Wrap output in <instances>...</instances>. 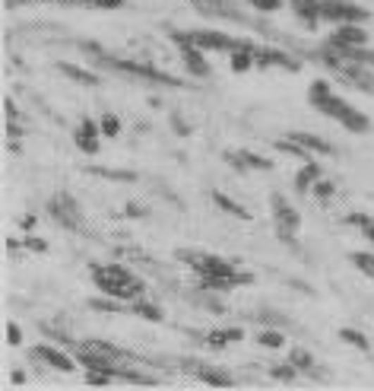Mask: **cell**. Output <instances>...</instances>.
<instances>
[{
	"instance_id": "1",
	"label": "cell",
	"mask_w": 374,
	"mask_h": 391,
	"mask_svg": "<svg viewBox=\"0 0 374 391\" xmlns=\"http://www.w3.org/2000/svg\"><path fill=\"white\" fill-rule=\"evenodd\" d=\"M177 258L194 267V274L200 277V287L209 289V293H228V289H235V287L254 283V274L238 270L235 261H228V258L209 255V251H190V248H181Z\"/></svg>"
},
{
	"instance_id": "2",
	"label": "cell",
	"mask_w": 374,
	"mask_h": 391,
	"mask_svg": "<svg viewBox=\"0 0 374 391\" xmlns=\"http://www.w3.org/2000/svg\"><path fill=\"white\" fill-rule=\"evenodd\" d=\"M171 42L175 45H194L200 48V52H238V48H244L247 42L244 39H232V35L225 32H216V29H190V32H181V29H171Z\"/></svg>"
},
{
	"instance_id": "3",
	"label": "cell",
	"mask_w": 374,
	"mask_h": 391,
	"mask_svg": "<svg viewBox=\"0 0 374 391\" xmlns=\"http://www.w3.org/2000/svg\"><path fill=\"white\" fill-rule=\"evenodd\" d=\"M92 274V283L99 287L101 296H114L120 302H137L146 296V283L139 277H111L101 274V270H89Z\"/></svg>"
},
{
	"instance_id": "4",
	"label": "cell",
	"mask_w": 374,
	"mask_h": 391,
	"mask_svg": "<svg viewBox=\"0 0 374 391\" xmlns=\"http://www.w3.org/2000/svg\"><path fill=\"white\" fill-rule=\"evenodd\" d=\"M105 67H111V71H120L127 73V77H139V80H149V83H162V86H171V90H184V80L171 77V73H162L156 71V67L149 64V61H124V58H99Z\"/></svg>"
},
{
	"instance_id": "5",
	"label": "cell",
	"mask_w": 374,
	"mask_h": 391,
	"mask_svg": "<svg viewBox=\"0 0 374 391\" xmlns=\"http://www.w3.org/2000/svg\"><path fill=\"white\" fill-rule=\"evenodd\" d=\"M48 217L54 219L57 226H63L67 232L82 229V207H80V200L67 191H57L54 198L48 200Z\"/></svg>"
},
{
	"instance_id": "6",
	"label": "cell",
	"mask_w": 374,
	"mask_h": 391,
	"mask_svg": "<svg viewBox=\"0 0 374 391\" xmlns=\"http://www.w3.org/2000/svg\"><path fill=\"white\" fill-rule=\"evenodd\" d=\"M371 16V10L359 7L352 0H320V20L342 26V23H365Z\"/></svg>"
},
{
	"instance_id": "7",
	"label": "cell",
	"mask_w": 374,
	"mask_h": 391,
	"mask_svg": "<svg viewBox=\"0 0 374 391\" xmlns=\"http://www.w3.org/2000/svg\"><path fill=\"white\" fill-rule=\"evenodd\" d=\"M270 207H273V219H276V236L282 239V245H292V242H295L298 226H301V217L292 210L289 200H285L282 194H273Z\"/></svg>"
},
{
	"instance_id": "8",
	"label": "cell",
	"mask_w": 374,
	"mask_h": 391,
	"mask_svg": "<svg viewBox=\"0 0 374 391\" xmlns=\"http://www.w3.org/2000/svg\"><path fill=\"white\" fill-rule=\"evenodd\" d=\"M308 102L314 105L320 115H327V118H339V112L346 109V99H339L333 92V86L327 83V80H314V83L308 86Z\"/></svg>"
},
{
	"instance_id": "9",
	"label": "cell",
	"mask_w": 374,
	"mask_h": 391,
	"mask_svg": "<svg viewBox=\"0 0 374 391\" xmlns=\"http://www.w3.org/2000/svg\"><path fill=\"white\" fill-rule=\"evenodd\" d=\"M73 143H76V150L80 153H86V156H95L101 150V124H95L92 118H82L80 124H76V131H73Z\"/></svg>"
},
{
	"instance_id": "10",
	"label": "cell",
	"mask_w": 374,
	"mask_h": 391,
	"mask_svg": "<svg viewBox=\"0 0 374 391\" xmlns=\"http://www.w3.org/2000/svg\"><path fill=\"white\" fill-rule=\"evenodd\" d=\"M225 162L235 169V172H270L273 162L263 160V156L251 153V150H225Z\"/></svg>"
},
{
	"instance_id": "11",
	"label": "cell",
	"mask_w": 374,
	"mask_h": 391,
	"mask_svg": "<svg viewBox=\"0 0 374 391\" xmlns=\"http://www.w3.org/2000/svg\"><path fill=\"white\" fill-rule=\"evenodd\" d=\"M330 45H333V48H359V45H368V32L361 29V23H342V26L333 29V35H330Z\"/></svg>"
},
{
	"instance_id": "12",
	"label": "cell",
	"mask_w": 374,
	"mask_h": 391,
	"mask_svg": "<svg viewBox=\"0 0 374 391\" xmlns=\"http://www.w3.org/2000/svg\"><path fill=\"white\" fill-rule=\"evenodd\" d=\"M32 356L42 359L44 366H51V369H57V372H73L76 363H80V359H73L70 353L57 350V347H48V344H38L35 350H32Z\"/></svg>"
},
{
	"instance_id": "13",
	"label": "cell",
	"mask_w": 374,
	"mask_h": 391,
	"mask_svg": "<svg viewBox=\"0 0 374 391\" xmlns=\"http://www.w3.org/2000/svg\"><path fill=\"white\" fill-rule=\"evenodd\" d=\"M177 48H181L184 67H187V73H190V77L206 80L209 73H213V67H209V64H206V58H203L206 52H200V48H194V45H177Z\"/></svg>"
},
{
	"instance_id": "14",
	"label": "cell",
	"mask_w": 374,
	"mask_h": 391,
	"mask_svg": "<svg viewBox=\"0 0 374 391\" xmlns=\"http://www.w3.org/2000/svg\"><path fill=\"white\" fill-rule=\"evenodd\" d=\"M254 54H257V67H282V71H289V73L301 71V64H298V61H292L289 54L276 52V48H257Z\"/></svg>"
},
{
	"instance_id": "15",
	"label": "cell",
	"mask_w": 374,
	"mask_h": 391,
	"mask_svg": "<svg viewBox=\"0 0 374 391\" xmlns=\"http://www.w3.org/2000/svg\"><path fill=\"white\" fill-rule=\"evenodd\" d=\"M292 10H295V16L301 20L304 29H317L320 26V0H289Z\"/></svg>"
},
{
	"instance_id": "16",
	"label": "cell",
	"mask_w": 374,
	"mask_h": 391,
	"mask_svg": "<svg viewBox=\"0 0 374 391\" xmlns=\"http://www.w3.org/2000/svg\"><path fill=\"white\" fill-rule=\"evenodd\" d=\"M285 137H292L295 143H301L308 153H320V156H333L336 153L333 143H327L323 137H317V134H308V131H292V134H285Z\"/></svg>"
},
{
	"instance_id": "17",
	"label": "cell",
	"mask_w": 374,
	"mask_h": 391,
	"mask_svg": "<svg viewBox=\"0 0 374 391\" xmlns=\"http://www.w3.org/2000/svg\"><path fill=\"white\" fill-rule=\"evenodd\" d=\"M336 121H339L349 134H365V131L371 128V121H368L365 112H359L355 105H349V102H346V109L339 112V118H336Z\"/></svg>"
},
{
	"instance_id": "18",
	"label": "cell",
	"mask_w": 374,
	"mask_h": 391,
	"mask_svg": "<svg viewBox=\"0 0 374 391\" xmlns=\"http://www.w3.org/2000/svg\"><path fill=\"white\" fill-rule=\"evenodd\" d=\"M320 179H323L320 162H304V166L295 172V191H298V194H308Z\"/></svg>"
},
{
	"instance_id": "19",
	"label": "cell",
	"mask_w": 374,
	"mask_h": 391,
	"mask_svg": "<svg viewBox=\"0 0 374 391\" xmlns=\"http://www.w3.org/2000/svg\"><path fill=\"white\" fill-rule=\"evenodd\" d=\"M244 340V327H219V331H209L206 334V347L209 350H222L228 344H238Z\"/></svg>"
},
{
	"instance_id": "20",
	"label": "cell",
	"mask_w": 374,
	"mask_h": 391,
	"mask_svg": "<svg viewBox=\"0 0 374 391\" xmlns=\"http://www.w3.org/2000/svg\"><path fill=\"white\" fill-rule=\"evenodd\" d=\"M57 71H61L63 77L76 80V83H80V86H99V77H95L92 71H82V67H76V64H67V61H57Z\"/></svg>"
},
{
	"instance_id": "21",
	"label": "cell",
	"mask_w": 374,
	"mask_h": 391,
	"mask_svg": "<svg viewBox=\"0 0 374 391\" xmlns=\"http://www.w3.org/2000/svg\"><path fill=\"white\" fill-rule=\"evenodd\" d=\"M89 175H99V179H108V181H124V185H133L137 181V172L130 169H105V166H86Z\"/></svg>"
},
{
	"instance_id": "22",
	"label": "cell",
	"mask_w": 374,
	"mask_h": 391,
	"mask_svg": "<svg viewBox=\"0 0 374 391\" xmlns=\"http://www.w3.org/2000/svg\"><path fill=\"white\" fill-rule=\"evenodd\" d=\"M213 204L219 207V210H225L228 217H235V219H251V213H247V207H241L238 200H232L228 194H222V191H213Z\"/></svg>"
},
{
	"instance_id": "23",
	"label": "cell",
	"mask_w": 374,
	"mask_h": 391,
	"mask_svg": "<svg viewBox=\"0 0 374 391\" xmlns=\"http://www.w3.org/2000/svg\"><path fill=\"white\" fill-rule=\"evenodd\" d=\"M197 378H200V382H206V385H213V388H228V385H235V378L228 375V372H216V369H206V366H200V369H197Z\"/></svg>"
},
{
	"instance_id": "24",
	"label": "cell",
	"mask_w": 374,
	"mask_h": 391,
	"mask_svg": "<svg viewBox=\"0 0 374 391\" xmlns=\"http://www.w3.org/2000/svg\"><path fill=\"white\" fill-rule=\"evenodd\" d=\"M339 340L349 347H355V350H361V353L371 350V340H368L361 331H355V327H339Z\"/></svg>"
},
{
	"instance_id": "25",
	"label": "cell",
	"mask_w": 374,
	"mask_h": 391,
	"mask_svg": "<svg viewBox=\"0 0 374 391\" xmlns=\"http://www.w3.org/2000/svg\"><path fill=\"white\" fill-rule=\"evenodd\" d=\"M133 312H137L139 318L152 321V325H158V321H162V308H158L156 302H149L146 296H143V299H137V302H133Z\"/></svg>"
},
{
	"instance_id": "26",
	"label": "cell",
	"mask_w": 374,
	"mask_h": 391,
	"mask_svg": "<svg viewBox=\"0 0 374 391\" xmlns=\"http://www.w3.org/2000/svg\"><path fill=\"white\" fill-rule=\"evenodd\" d=\"M349 261L355 264L359 274H365V277H371V280H374V251H352Z\"/></svg>"
},
{
	"instance_id": "27",
	"label": "cell",
	"mask_w": 374,
	"mask_h": 391,
	"mask_svg": "<svg viewBox=\"0 0 374 391\" xmlns=\"http://www.w3.org/2000/svg\"><path fill=\"white\" fill-rule=\"evenodd\" d=\"M257 344L266 347V350H279V347L285 344V334L279 331V327H266V331L257 334Z\"/></svg>"
},
{
	"instance_id": "28",
	"label": "cell",
	"mask_w": 374,
	"mask_h": 391,
	"mask_svg": "<svg viewBox=\"0 0 374 391\" xmlns=\"http://www.w3.org/2000/svg\"><path fill=\"white\" fill-rule=\"evenodd\" d=\"M289 363L295 366L298 372H311V369H314V356H311L304 347H295V350L289 353Z\"/></svg>"
},
{
	"instance_id": "29",
	"label": "cell",
	"mask_w": 374,
	"mask_h": 391,
	"mask_svg": "<svg viewBox=\"0 0 374 391\" xmlns=\"http://www.w3.org/2000/svg\"><path fill=\"white\" fill-rule=\"evenodd\" d=\"M276 150L279 153H289V156H295V160H301V162H308V150L301 147V143H295L292 137H285V140H276Z\"/></svg>"
},
{
	"instance_id": "30",
	"label": "cell",
	"mask_w": 374,
	"mask_h": 391,
	"mask_svg": "<svg viewBox=\"0 0 374 391\" xmlns=\"http://www.w3.org/2000/svg\"><path fill=\"white\" fill-rule=\"evenodd\" d=\"M99 124H101V137H120V131H124V124H120V118L114 112H105Z\"/></svg>"
},
{
	"instance_id": "31",
	"label": "cell",
	"mask_w": 374,
	"mask_h": 391,
	"mask_svg": "<svg viewBox=\"0 0 374 391\" xmlns=\"http://www.w3.org/2000/svg\"><path fill=\"white\" fill-rule=\"evenodd\" d=\"M89 306L92 308H99V312H124V302L120 299H114V296H108V299H89Z\"/></svg>"
},
{
	"instance_id": "32",
	"label": "cell",
	"mask_w": 374,
	"mask_h": 391,
	"mask_svg": "<svg viewBox=\"0 0 374 391\" xmlns=\"http://www.w3.org/2000/svg\"><path fill=\"white\" fill-rule=\"evenodd\" d=\"M86 382L89 385H111V382H118V375H114V372H101V369H86Z\"/></svg>"
},
{
	"instance_id": "33",
	"label": "cell",
	"mask_w": 374,
	"mask_h": 391,
	"mask_svg": "<svg viewBox=\"0 0 374 391\" xmlns=\"http://www.w3.org/2000/svg\"><path fill=\"white\" fill-rule=\"evenodd\" d=\"M311 191H314L317 200H330V198L336 194V185H333V181H327V179H320L314 188H311Z\"/></svg>"
},
{
	"instance_id": "34",
	"label": "cell",
	"mask_w": 374,
	"mask_h": 391,
	"mask_svg": "<svg viewBox=\"0 0 374 391\" xmlns=\"http://www.w3.org/2000/svg\"><path fill=\"white\" fill-rule=\"evenodd\" d=\"M346 226H355V229H365V226L374 223L371 213H346V219H342Z\"/></svg>"
},
{
	"instance_id": "35",
	"label": "cell",
	"mask_w": 374,
	"mask_h": 391,
	"mask_svg": "<svg viewBox=\"0 0 374 391\" xmlns=\"http://www.w3.org/2000/svg\"><path fill=\"white\" fill-rule=\"evenodd\" d=\"M295 372H298V369L289 363V366H273L270 375H273V378H279V382H295Z\"/></svg>"
},
{
	"instance_id": "36",
	"label": "cell",
	"mask_w": 374,
	"mask_h": 391,
	"mask_svg": "<svg viewBox=\"0 0 374 391\" xmlns=\"http://www.w3.org/2000/svg\"><path fill=\"white\" fill-rule=\"evenodd\" d=\"M254 10H260V13H276V10H282V0H247Z\"/></svg>"
},
{
	"instance_id": "37",
	"label": "cell",
	"mask_w": 374,
	"mask_h": 391,
	"mask_svg": "<svg viewBox=\"0 0 374 391\" xmlns=\"http://www.w3.org/2000/svg\"><path fill=\"white\" fill-rule=\"evenodd\" d=\"M127 0H82V7H95V10H120Z\"/></svg>"
},
{
	"instance_id": "38",
	"label": "cell",
	"mask_w": 374,
	"mask_h": 391,
	"mask_svg": "<svg viewBox=\"0 0 374 391\" xmlns=\"http://www.w3.org/2000/svg\"><path fill=\"white\" fill-rule=\"evenodd\" d=\"M6 344H13V347L23 344V327H19L16 321H10V325H6Z\"/></svg>"
},
{
	"instance_id": "39",
	"label": "cell",
	"mask_w": 374,
	"mask_h": 391,
	"mask_svg": "<svg viewBox=\"0 0 374 391\" xmlns=\"http://www.w3.org/2000/svg\"><path fill=\"white\" fill-rule=\"evenodd\" d=\"M25 248H32V251H48V242H42L38 236H29V239H25Z\"/></svg>"
},
{
	"instance_id": "40",
	"label": "cell",
	"mask_w": 374,
	"mask_h": 391,
	"mask_svg": "<svg viewBox=\"0 0 374 391\" xmlns=\"http://www.w3.org/2000/svg\"><path fill=\"white\" fill-rule=\"evenodd\" d=\"M171 128H175V131H177V134H181V137H187V134H190V128H187V124L181 121V115H171Z\"/></svg>"
},
{
	"instance_id": "41",
	"label": "cell",
	"mask_w": 374,
	"mask_h": 391,
	"mask_svg": "<svg viewBox=\"0 0 374 391\" xmlns=\"http://www.w3.org/2000/svg\"><path fill=\"white\" fill-rule=\"evenodd\" d=\"M257 318H260V321H263V325H282V318H279V315H276V312H260V315H257Z\"/></svg>"
},
{
	"instance_id": "42",
	"label": "cell",
	"mask_w": 374,
	"mask_h": 391,
	"mask_svg": "<svg viewBox=\"0 0 374 391\" xmlns=\"http://www.w3.org/2000/svg\"><path fill=\"white\" fill-rule=\"evenodd\" d=\"M127 217H133V219L146 217V207H139V204H127Z\"/></svg>"
},
{
	"instance_id": "43",
	"label": "cell",
	"mask_w": 374,
	"mask_h": 391,
	"mask_svg": "<svg viewBox=\"0 0 374 391\" xmlns=\"http://www.w3.org/2000/svg\"><path fill=\"white\" fill-rule=\"evenodd\" d=\"M361 236H365V239H368V242H371V245H374V223H371V226H365V229H361Z\"/></svg>"
},
{
	"instance_id": "44",
	"label": "cell",
	"mask_w": 374,
	"mask_h": 391,
	"mask_svg": "<svg viewBox=\"0 0 374 391\" xmlns=\"http://www.w3.org/2000/svg\"><path fill=\"white\" fill-rule=\"evenodd\" d=\"M4 105H6V115H10V118H16V115H19V112H16V105H13V102H10V99H6V102H4Z\"/></svg>"
},
{
	"instance_id": "45",
	"label": "cell",
	"mask_w": 374,
	"mask_h": 391,
	"mask_svg": "<svg viewBox=\"0 0 374 391\" xmlns=\"http://www.w3.org/2000/svg\"><path fill=\"white\" fill-rule=\"evenodd\" d=\"M194 4H213V0H194Z\"/></svg>"
}]
</instances>
